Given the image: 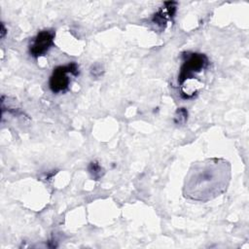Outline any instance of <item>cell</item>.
<instances>
[{
    "mask_svg": "<svg viewBox=\"0 0 249 249\" xmlns=\"http://www.w3.org/2000/svg\"><path fill=\"white\" fill-rule=\"evenodd\" d=\"M231 181V164L221 158L194 162L184 181L186 198L206 202L224 194Z\"/></svg>",
    "mask_w": 249,
    "mask_h": 249,
    "instance_id": "1",
    "label": "cell"
},
{
    "mask_svg": "<svg viewBox=\"0 0 249 249\" xmlns=\"http://www.w3.org/2000/svg\"><path fill=\"white\" fill-rule=\"evenodd\" d=\"M182 58L183 62L178 76V84L181 87L193 79L196 80L197 75L206 69L209 64L207 56L199 53H184Z\"/></svg>",
    "mask_w": 249,
    "mask_h": 249,
    "instance_id": "2",
    "label": "cell"
},
{
    "mask_svg": "<svg viewBox=\"0 0 249 249\" xmlns=\"http://www.w3.org/2000/svg\"><path fill=\"white\" fill-rule=\"evenodd\" d=\"M69 74L73 76L79 75V66L76 62L59 65L53 69L49 81V87L53 93L64 92L68 89L70 84Z\"/></svg>",
    "mask_w": 249,
    "mask_h": 249,
    "instance_id": "3",
    "label": "cell"
},
{
    "mask_svg": "<svg viewBox=\"0 0 249 249\" xmlns=\"http://www.w3.org/2000/svg\"><path fill=\"white\" fill-rule=\"evenodd\" d=\"M55 33L53 30H42L31 40L29 53L34 57L45 55L53 46Z\"/></svg>",
    "mask_w": 249,
    "mask_h": 249,
    "instance_id": "4",
    "label": "cell"
},
{
    "mask_svg": "<svg viewBox=\"0 0 249 249\" xmlns=\"http://www.w3.org/2000/svg\"><path fill=\"white\" fill-rule=\"evenodd\" d=\"M176 5L177 3L173 1L165 2L164 8L160 9L157 14L154 15L152 21L160 27H164L167 20L171 19V18L174 16L176 11Z\"/></svg>",
    "mask_w": 249,
    "mask_h": 249,
    "instance_id": "5",
    "label": "cell"
},
{
    "mask_svg": "<svg viewBox=\"0 0 249 249\" xmlns=\"http://www.w3.org/2000/svg\"><path fill=\"white\" fill-rule=\"evenodd\" d=\"M88 169H89V172L91 174L92 178H94L95 180L99 179V178L103 175V168H102V167L100 166V164H99L97 161H95V160L91 161V162L89 164Z\"/></svg>",
    "mask_w": 249,
    "mask_h": 249,
    "instance_id": "6",
    "label": "cell"
},
{
    "mask_svg": "<svg viewBox=\"0 0 249 249\" xmlns=\"http://www.w3.org/2000/svg\"><path fill=\"white\" fill-rule=\"evenodd\" d=\"M187 118H188V112L184 108H180L176 112V116L174 118V121L177 124H183L187 121Z\"/></svg>",
    "mask_w": 249,
    "mask_h": 249,
    "instance_id": "7",
    "label": "cell"
},
{
    "mask_svg": "<svg viewBox=\"0 0 249 249\" xmlns=\"http://www.w3.org/2000/svg\"><path fill=\"white\" fill-rule=\"evenodd\" d=\"M97 66L96 65H94L93 66V68H92V70H91V74L94 76V77H98V76H100L101 74H102V70H101V67L98 65V68H96Z\"/></svg>",
    "mask_w": 249,
    "mask_h": 249,
    "instance_id": "8",
    "label": "cell"
},
{
    "mask_svg": "<svg viewBox=\"0 0 249 249\" xmlns=\"http://www.w3.org/2000/svg\"><path fill=\"white\" fill-rule=\"evenodd\" d=\"M5 33H6V30H5V27H4V24L2 23L1 24V37H4V35H5Z\"/></svg>",
    "mask_w": 249,
    "mask_h": 249,
    "instance_id": "9",
    "label": "cell"
}]
</instances>
